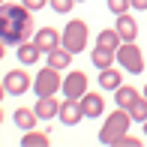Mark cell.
<instances>
[{
	"mask_svg": "<svg viewBox=\"0 0 147 147\" xmlns=\"http://www.w3.org/2000/svg\"><path fill=\"white\" fill-rule=\"evenodd\" d=\"M138 96H141V93H138L135 87H129V84H120V87L114 90V102H117V108H126V111H129V105L135 102Z\"/></svg>",
	"mask_w": 147,
	"mask_h": 147,
	"instance_id": "obj_18",
	"label": "cell"
},
{
	"mask_svg": "<svg viewBox=\"0 0 147 147\" xmlns=\"http://www.w3.org/2000/svg\"><path fill=\"white\" fill-rule=\"evenodd\" d=\"M12 120H15V126L21 132H27V129H36V111L33 108H15V114H12Z\"/></svg>",
	"mask_w": 147,
	"mask_h": 147,
	"instance_id": "obj_17",
	"label": "cell"
},
{
	"mask_svg": "<svg viewBox=\"0 0 147 147\" xmlns=\"http://www.w3.org/2000/svg\"><path fill=\"white\" fill-rule=\"evenodd\" d=\"M3 54H6V42L0 39V60H3Z\"/></svg>",
	"mask_w": 147,
	"mask_h": 147,
	"instance_id": "obj_27",
	"label": "cell"
},
{
	"mask_svg": "<svg viewBox=\"0 0 147 147\" xmlns=\"http://www.w3.org/2000/svg\"><path fill=\"white\" fill-rule=\"evenodd\" d=\"M33 36V12L24 3L0 6V39L6 45H21Z\"/></svg>",
	"mask_w": 147,
	"mask_h": 147,
	"instance_id": "obj_1",
	"label": "cell"
},
{
	"mask_svg": "<svg viewBox=\"0 0 147 147\" xmlns=\"http://www.w3.org/2000/svg\"><path fill=\"white\" fill-rule=\"evenodd\" d=\"M75 3H84V0H75Z\"/></svg>",
	"mask_w": 147,
	"mask_h": 147,
	"instance_id": "obj_32",
	"label": "cell"
},
{
	"mask_svg": "<svg viewBox=\"0 0 147 147\" xmlns=\"http://www.w3.org/2000/svg\"><path fill=\"white\" fill-rule=\"evenodd\" d=\"M60 87H63V78H60V69H54V66L39 69L36 78H33V90H36V96H57Z\"/></svg>",
	"mask_w": 147,
	"mask_h": 147,
	"instance_id": "obj_5",
	"label": "cell"
},
{
	"mask_svg": "<svg viewBox=\"0 0 147 147\" xmlns=\"http://www.w3.org/2000/svg\"><path fill=\"white\" fill-rule=\"evenodd\" d=\"M24 6H27L30 12H39V9H45V6H48V0H21Z\"/></svg>",
	"mask_w": 147,
	"mask_h": 147,
	"instance_id": "obj_25",
	"label": "cell"
},
{
	"mask_svg": "<svg viewBox=\"0 0 147 147\" xmlns=\"http://www.w3.org/2000/svg\"><path fill=\"white\" fill-rule=\"evenodd\" d=\"M120 33L111 27V30H99V36H96V45H102V48H111V51H117L120 48Z\"/></svg>",
	"mask_w": 147,
	"mask_h": 147,
	"instance_id": "obj_19",
	"label": "cell"
},
{
	"mask_svg": "<svg viewBox=\"0 0 147 147\" xmlns=\"http://www.w3.org/2000/svg\"><path fill=\"white\" fill-rule=\"evenodd\" d=\"M3 87L9 96H21V93H27L33 87V78L27 75L24 69H12V72H6L3 75Z\"/></svg>",
	"mask_w": 147,
	"mask_h": 147,
	"instance_id": "obj_7",
	"label": "cell"
},
{
	"mask_svg": "<svg viewBox=\"0 0 147 147\" xmlns=\"http://www.w3.org/2000/svg\"><path fill=\"white\" fill-rule=\"evenodd\" d=\"M33 111H36L39 120H54L57 111H60V102L54 96H36V105H33Z\"/></svg>",
	"mask_w": 147,
	"mask_h": 147,
	"instance_id": "obj_12",
	"label": "cell"
},
{
	"mask_svg": "<svg viewBox=\"0 0 147 147\" xmlns=\"http://www.w3.org/2000/svg\"><path fill=\"white\" fill-rule=\"evenodd\" d=\"M3 3H6V0H0V6H3Z\"/></svg>",
	"mask_w": 147,
	"mask_h": 147,
	"instance_id": "obj_33",
	"label": "cell"
},
{
	"mask_svg": "<svg viewBox=\"0 0 147 147\" xmlns=\"http://www.w3.org/2000/svg\"><path fill=\"white\" fill-rule=\"evenodd\" d=\"M78 102H81L84 117H90V120H96V117L105 114V96H102V93H90V90H87Z\"/></svg>",
	"mask_w": 147,
	"mask_h": 147,
	"instance_id": "obj_9",
	"label": "cell"
},
{
	"mask_svg": "<svg viewBox=\"0 0 147 147\" xmlns=\"http://www.w3.org/2000/svg\"><path fill=\"white\" fill-rule=\"evenodd\" d=\"M33 42H36V48L42 51V54H48V51H54L60 45V33L54 27H42V30L33 33Z\"/></svg>",
	"mask_w": 147,
	"mask_h": 147,
	"instance_id": "obj_10",
	"label": "cell"
},
{
	"mask_svg": "<svg viewBox=\"0 0 147 147\" xmlns=\"http://www.w3.org/2000/svg\"><path fill=\"white\" fill-rule=\"evenodd\" d=\"M141 126H144V135H147V120H144V123H141Z\"/></svg>",
	"mask_w": 147,
	"mask_h": 147,
	"instance_id": "obj_29",
	"label": "cell"
},
{
	"mask_svg": "<svg viewBox=\"0 0 147 147\" xmlns=\"http://www.w3.org/2000/svg\"><path fill=\"white\" fill-rule=\"evenodd\" d=\"M63 96L66 99H81L84 93H87V75H84L81 69H69L66 72V78H63Z\"/></svg>",
	"mask_w": 147,
	"mask_h": 147,
	"instance_id": "obj_6",
	"label": "cell"
},
{
	"mask_svg": "<svg viewBox=\"0 0 147 147\" xmlns=\"http://www.w3.org/2000/svg\"><path fill=\"white\" fill-rule=\"evenodd\" d=\"M120 84H123V72H117L114 66L99 69V87H102V90H111V93H114Z\"/></svg>",
	"mask_w": 147,
	"mask_h": 147,
	"instance_id": "obj_14",
	"label": "cell"
},
{
	"mask_svg": "<svg viewBox=\"0 0 147 147\" xmlns=\"http://www.w3.org/2000/svg\"><path fill=\"white\" fill-rule=\"evenodd\" d=\"M138 144H141V141H138L135 135H129V132H126L123 138H117V141H114V147H138Z\"/></svg>",
	"mask_w": 147,
	"mask_h": 147,
	"instance_id": "obj_24",
	"label": "cell"
},
{
	"mask_svg": "<svg viewBox=\"0 0 147 147\" xmlns=\"http://www.w3.org/2000/svg\"><path fill=\"white\" fill-rule=\"evenodd\" d=\"M108 9L114 12V15H123V12L132 9V3H129V0H108Z\"/></svg>",
	"mask_w": 147,
	"mask_h": 147,
	"instance_id": "obj_23",
	"label": "cell"
},
{
	"mask_svg": "<svg viewBox=\"0 0 147 147\" xmlns=\"http://www.w3.org/2000/svg\"><path fill=\"white\" fill-rule=\"evenodd\" d=\"M129 117H132V123H144V120H147V96H144V93L129 105Z\"/></svg>",
	"mask_w": 147,
	"mask_h": 147,
	"instance_id": "obj_21",
	"label": "cell"
},
{
	"mask_svg": "<svg viewBox=\"0 0 147 147\" xmlns=\"http://www.w3.org/2000/svg\"><path fill=\"white\" fill-rule=\"evenodd\" d=\"M0 123H3V108H0Z\"/></svg>",
	"mask_w": 147,
	"mask_h": 147,
	"instance_id": "obj_30",
	"label": "cell"
},
{
	"mask_svg": "<svg viewBox=\"0 0 147 147\" xmlns=\"http://www.w3.org/2000/svg\"><path fill=\"white\" fill-rule=\"evenodd\" d=\"M90 60H93V66H96V69H108V66H114V60H117V51H111V48H102V45H96V48H93V54H90Z\"/></svg>",
	"mask_w": 147,
	"mask_h": 147,
	"instance_id": "obj_16",
	"label": "cell"
},
{
	"mask_svg": "<svg viewBox=\"0 0 147 147\" xmlns=\"http://www.w3.org/2000/svg\"><path fill=\"white\" fill-rule=\"evenodd\" d=\"M48 6L57 12V15H69L72 6H75V0H48Z\"/></svg>",
	"mask_w": 147,
	"mask_h": 147,
	"instance_id": "obj_22",
	"label": "cell"
},
{
	"mask_svg": "<svg viewBox=\"0 0 147 147\" xmlns=\"http://www.w3.org/2000/svg\"><path fill=\"white\" fill-rule=\"evenodd\" d=\"M114 30L120 33V39H123V42H135V39H138V21L129 15V12L117 15V24H114Z\"/></svg>",
	"mask_w": 147,
	"mask_h": 147,
	"instance_id": "obj_11",
	"label": "cell"
},
{
	"mask_svg": "<svg viewBox=\"0 0 147 147\" xmlns=\"http://www.w3.org/2000/svg\"><path fill=\"white\" fill-rule=\"evenodd\" d=\"M132 126V117L126 108H114L108 114V120L102 123V129H99V144H114L117 138H123L126 132H129Z\"/></svg>",
	"mask_w": 147,
	"mask_h": 147,
	"instance_id": "obj_2",
	"label": "cell"
},
{
	"mask_svg": "<svg viewBox=\"0 0 147 147\" xmlns=\"http://www.w3.org/2000/svg\"><path fill=\"white\" fill-rule=\"evenodd\" d=\"M141 93H144V96H147V84H144V90H141Z\"/></svg>",
	"mask_w": 147,
	"mask_h": 147,
	"instance_id": "obj_31",
	"label": "cell"
},
{
	"mask_svg": "<svg viewBox=\"0 0 147 147\" xmlns=\"http://www.w3.org/2000/svg\"><path fill=\"white\" fill-rule=\"evenodd\" d=\"M72 51L69 48H63V45H57L54 51H48V66H54V69H69L72 66Z\"/></svg>",
	"mask_w": 147,
	"mask_h": 147,
	"instance_id": "obj_15",
	"label": "cell"
},
{
	"mask_svg": "<svg viewBox=\"0 0 147 147\" xmlns=\"http://www.w3.org/2000/svg\"><path fill=\"white\" fill-rule=\"evenodd\" d=\"M117 63L123 72H132V75H141L144 72V54L135 42H120L117 48Z\"/></svg>",
	"mask_w": 147,
	"mask_h": 147,
	"instance_id": "obj_4",
	"label": "cell"
},
{
	"mask_svg": "<svg viewBox=\"0 0 147 147\" xmlns=\"http://www.w3.org/2000/svg\"><path fill=\"white\" fill-rule=\"evenodd\" d=\"M87 39H90V27H87L84 18H69V24L60 33V45L69 48L72 54H81V51L87 48Z\"/></svg>",
	"mask_w": 147,
	"mask_h": 147,
	"instance_id": "obj_3",
	"label": "cell"
},
{
	"mask_svg": "<svg viewBox=\"0 0 147 147\" xmlns=\"http://www.w3.org/2000/svg\"><path fill=\"white\" fill-rule=\"evenodd\" d=\"M18 63L21 66H33V63H39V57H42V51L36 48V42H33V39H27V42H21L18 45Z\"/></svg>",
	"mask_w": 147,
	"mask_h": 147,
	"instance_id": "obj_13",
	"label": "cell"
},
{
	"mask_svg": "<svg viewBox=\"0 0 147 147\" xmlns=\"http://www.w3.org/2000/svg\"><path fill=\"white\" fill-rule=\"evenodd\" d=\"M57 117H60V123H63V126H75V123H81V120H84L81 102H78V99H63V102H60Z\"/></svg>",
	"mask_w": 147,
	"mask_h": 147,
	"instance_id": "obj_8",
	"label": "cell"
},
{
	"mask_svg": "<svg viewBox=\"0 0 147 147\" xmlns=\"http://www.w3.org/2000/svg\"><path fill=\"white\" fill-rule=\"evenodd\" d=\"M48 132H39V129H27V132H24V135H21V144L24 147H45V144H48Z\"/></svg>",
	"mask_w": 147,
	"mask_h": 147,
	"instance_id": "obj_20",
	"label": "cell"
},
{
	"mask_svg": "<svg viewBox=\"0 0 147 147\" xmlns=\"http://www.w3.org/2000/svg\"><path fill=\"white\" fill-rule=\"evenodd\" d=\"M129 3H132V9H144L147 12V0H129Z\"/></svg>",
	"mask_w": 147,
	"mask_h": 147,
	"instance_id": "obj_26",
	"label": "cell"
},
{
	"mask_svg": "<svg viewBox=\"0 0 147 147\" xmlns=\"http://www.w3.org/2000/svg\"><path fill=\"white\" fill-rule=\"evenodd\" d=\"M3 96H6V87H3V81H0V102H3Z\"/></svg>",
	"mask_w": 147,
	"mask_h": 147,
	"instance_id": "obj_28",
	"label": "cell"
}]
</instances>
